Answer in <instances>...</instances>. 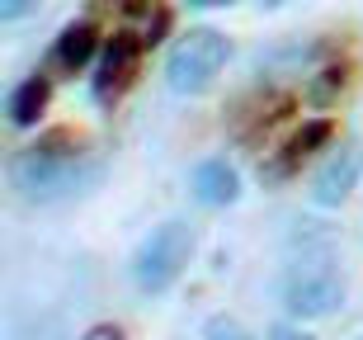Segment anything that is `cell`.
Wrapping results in <instances>:
<instances>
[{
	"label": "cell",
	"instance_id": "obj_6",
	"mask_svg": "<svg viewBox=\"0 0 363 340\" xmlns=\"http://www.w3.org/2000/svg\"><path fill=\"white\" fill-rule=\"evenodd\" d=\"M142 48L147 38H137V33H113L104 43V57H99V67H94V99L108 104V99H118L128 85H133L137 67H142Z\"/></svg>",
	"mask_w": 363,
	"mask_h": 340
},
{
	"label": "cell",
	"instance_id": "obj_14",
	"mask_svg": "<svg viewBox=\"0 0 363 340\" xmlns=\"http://www.w3.org/2000/svg\"><path fill=\"white\" fill-rule=\"evenodd\" d=\"M269 340H311V336H307V331H288V327H283V331H274Z\"/></svg>",
	"mask_w": 363,
	"mask_h": 340
},
{
	"label": "cell",
	"instance_id": "obj_2",
	"mask_svg": "<svg viewBox=\"0 0 363 340\" xmlns=\"http://www.w3.org/2000/svg\"><path fill=\"white\" fill-rule=\"evenodd\" d=\"M10 180L24 199L48 204V199H62V194L81 190L85 180H94V161H90V151H85L81 137L48 133L10 161Z\"/></svg>",
	"mask_w": 363,
	"mask_h": 340
},
{
	"label": "cell",
	"instance_id": "obj_3",
	"mask_svg": "<svg viewBox=\"0 0 363 340\" xmlns=\"http://www.w3.org/2000/svg\"><path fill=\"white\" fill-rule=\"evenodd\" d=\"M194 251H199V231H194V222H184V218L156 222V227L137 241L133 265H128V270H133L137 293H147V298L170 293V288L179 284V274L189 270Z\"/></svg>",
	"mask_w": 363,
	"mask_h": 340
},
{
	"label": "cell",
	"instance_id": "obj_1",
	"mask_svg": "<svg viewBox=\"0 0 363 340\" xmlns=\"http://www.w3.org/2000/svg\"><path fill=\"white\" fill-rule=\"evenodd\" d=\"M345 293H350V279H345V265H340V251L325 236L316 241H302L283 270V307L297 322H325L345 307Z\"/></svg>",
	"mask_w": 363,
	"mask_h": 340
},
{
	"label": "cell",
	"instance_id": "obj_5",
	"mask_svg": "<svg viewBox=\"0 0 363 340\" xmlns=\"http://www.w3.org/2000/svg\"><path fill=\"white\" fill-rule=\"evenodd\" d=\"M359 175H363V147L359 142H340L330 147L321 165H316V175H311V204L321 208H340L359 190Z\"/></svg>",
	"mask_w": 363,
	"mask_h": 340
},
{
	"label": "cell",
	"instance_id": "obj_7",
	"mask_svg": "<svg viewBox=\"0 0 363 340\" xmlns=\"http://www.w3.org/2000/svg\"><path fill=\"white\" fill-rule=\"evenodd\" d=\"M99 53V24L94 19H71L62 24V33L52 38V53H48V71H62V76H76L85 71Z\"/></svg>",
	"mask_w": 363,
	"mask_h": 340
},
{
	"label": "cell",
	"instance_id": "obj_9",
	"mask_svg": "<svg viewBox=\"0 0 363 340\" xmlns=\"http://www.w3.org/2000/svg\"><path fill=\"white\" fill-rule=\"evenodd\" d=\"M330 137H335V123L330 119H311V123H302V133H293L288 142H283V151L274 156V165H264L259 175H269V180H288L297 170V165L307 161L311 151H321V147H330Z\"/></svg>",
	"mask_w": 363,
	"mask_h": 340
},
{
	"label": "cell",
	"instance_id": "obj_15",
	"mask_svg": "<svg viewBox=\"0 0 363 340\" xmlns=\"http://www.w3.org/2000/svg\"><path fill=\"white\" fill-rule=\"evenodd\" d=\"M259 10H279V5H288V0H255Z\"/></svg>",
	"mask_w": 363,
	"mask_h": 340
},
{
	"label": "cell",
	"instance_id": "obj_12",
	"mask_svg": "<svg viewBox=\"0 0 363 340\" xmlns=\"http://www.w3.org/2000/svg\"><path fill=\"white\" fill-rule=\"evenodd\" d=\"M33 10H38V0H0V24H14V19H24Z\"/></svg>",
	"mask_w": 363,
	"mask_h": 340
},
{
	"label": "cell",
	"instance_id": "obj_10",
	"mask_svg": "<svg viewBox=\"0 0 363 340\" xmlns=\"http://www.w3.org/2000/svg\"><path fill=\"white\" fill-rule=\"evenodd\" d=\"M48 104H52V71H33V76H24V81L10 90L5 114H10L14 128H33V123L48 114Z\"/></svg>",
	"mask_w": 363,
	"mask_h": 340
},
{
	"label": "cell",
	"instance_id": "obj_8",
	"mask_svg": "<svg viewBox=\"0 0 363 340\" xmlns=\"http://www.w3.org/2000/svg\"><path fill=\"white\" fill-rule=\"evenodd\" d=\"M189 190H194V199H199L203 208H231L241 199V170H236L227 156H208V161L194 165Z\"/></svg>",
	"mask_w": 363,
	"mask_h": 340
},
{
	"label": "cell",
	"instance_id": "obj_4",
	"mask_svg": "<svg viewBox=\"0 0 363 340\" xmlns=\"http://www.w3.org/2000/svg\"><path fill=\"white\" fill-rule=\"evenodd\" d=\"M227 62H231V38L222 28H208V24L189 28L165 57V85L175 95H208Z\"/></svg>",
	"mask_w": 363,
	"mask_h": 340
},
{
	"label": "cell",
	"instance_id": "obj_16",
	"mask_svg": "<svg viewBox=\"0 0 363 340\" xmlns=\"http://www.w3.org/2000/svg\"><path fill=\"white\" fill-rule=\"evenodd\" d=\"M359 340H363V336H359Z\"/></svg>",
	"mask_w": 363,
	"mask_h": 340
},
{
	"label": "cell",
	"instance_id": "obj_13",
	"mask_svg": "<svg viewBox=\"0 0 363 340\" xmlns=\"http://www.w3.org/2000/svg\"><path fill=\"white\" fill-rule=\"evenodd\" d=\"M189 5H199V10H227V5H236V0H189Z\"/></svg>",
	"mask_w": 363,
	"mask_h": 340
},
{
	"label": "cell",
	"instance_id": "obj_11",
	"mask_svg": "<svg viewBox=\"0 0 363 340\" xmlns=\"http://www.w3.org/2000/svg\"><path fill=\"white\" fill-rule=\"evenodd\" d=\"M203 340H250V331H245L236 317L217 312V317H208V327H203Z\"/></svg>",
	"mask_w": 363,
	"mask_h": 340
}]
</instances>
